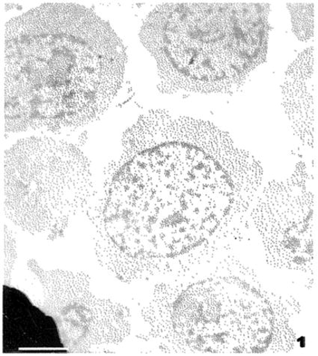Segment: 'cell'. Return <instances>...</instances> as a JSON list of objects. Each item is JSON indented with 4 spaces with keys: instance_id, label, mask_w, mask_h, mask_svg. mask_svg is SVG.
<instances>
[{
    "instance_id": "cell-1",
    "label": "cell",
    "mask_w": 318,
    "mask_h": 356,
    "mask_svg": "<svg viewBox=\"0 0 318 356\" xmlns=\"http://www.w3.org/2000/svg\"><path fill=\"white\" fill-rule=\"evenodd\" d=\"M262 180L261 163L215 124L149 111L85 211L96 258L126 284L188 274L242 241Z\"/></svg>"
},
{
    "instance_id": "cell-2",
    "label": "cell",
    "mask_w": 318,
    "mask_h": 356,
    "mask_svg": "<svg viewBox=\"0 0 318 356\" xmlns=\"http://www.w3.org/2000/svg\"><path fill=\"white\" fill-rule=\"evenodd\" d=\"M126 47L92 9L47 3L5 25L4 129L55 134L87 126L122 88Z\"/></svg>"
},
{
    "instance_id": "cell-3",
    "label": "cell",
    "mask_w": 318,
    "mask_h": 356,
    "mask_svg": "<svg viewBox=\"0 0 318 356\" xmlns=\"http://www.w3.org/2000/svg\"><path fill=\"white\" fill-rule=\"evenodd\" d=\"M271 6L167 2L144 19L140 38L156 60L162 93L231 94L267 58Z\"/></svg>"
},
{
    "instance_id": "cell-4",
    "label": "cell",
    "mask_w": 318,
    "mask_h": 356,
    "mask_svg": "<svg viewBox=\"0 0 318 356\" xmlns=\"http://www.w3.org/2000/svg\"><path fill=\"white\" fill-rule=\"evenodd\" d=\"M246 273L237 259L228 256L208 275L187 274L180 276L182 280L157 284L140 310L149 338L161 341L166 352H254L256 341H261L258 336L271 329L267 322H256L265 315L256 314L263 310L256 311Z\"/></svg>"
},
{
    "instance_id": "cell-5",
    "label": "cell",
    "mask_w": 318,
    "mask_h": 356,
    "mask_svg": "<svg viewBox=\"0 0 318 356\" xmlns=\"http://www.w3.org/2000/svg\"><path fill=\"white\" fill-rule=\"evenodd\" d=\"M1 184L5 216L25 232L49 240L63 237L97 194L85 154L47 137L22 139L5 152Z\"/></svg>"
},
{
    "instance_id": "cell-6",
    "label": "cell",
    "mask_w": 318,
    "mask_h": 356,
    "mask_svg": "<svg viewBox=\"0 0 318 356\" xmlns=\"http://www.w3.org/2000/svg\"><path fill=\"white\" fill-rule=\"evenodd\" d=\"M27 265L42 285V309L54 319L67 352L89 353L96 346L119 344L128 338L132 330L130 309L96 296L88 274L45 270L35 259Z\"/></svg>"
},
{
    "instance_id": "cell-7",
    "label": "cell",
    "mask_w": 318,
    "mask_h": 356,
    "mask_svg": "<svg viewBox=\"0 0 318 356\" xmlns=\"http://www.w3.org/2000/svg\"><path fill=\"white\" fill-rule=\"evenodd\" d=\"M303 161L290 178L271 181L256 199L251 218L275 266L305 270L313 264L315 197Z\"/></svg>"
},
{
    "instance_id": "cell-8",
    "label": "cell",
    "mask_w": 318,
    "mask_h": 356,
    "mask_svg": "<svg viewBox=\"0 0 318 356\" xmlns=\"http://www.w3.org/2000/svg\"><path fill=\"white\" fill-rule=\"evenodd\" d=\"M64 348L53 317L22 291L3 287V352Z\"/></svg>"
},
{
    "instance_id": "cell-9",
    "label": "cell",
    "mask_w": 318,
    "mask_h": 356,
    "mask_svg": "<svg viewBox=\"0 0 318 356\" xmlns=\"http://www.w3.org/2000/svg\"><path fill=\"white\" fill-rule=\"evenodd\" d=\"M314 47L288 67L282 85L283 106L296 136L305 145L317 144V70Z\"/></svg>"
},
{
    "instance_id": "cell-10",
    "label": "cell",
    "mask_w": 318,
    "mask_h": 356,
    "mask_svg": "<svg viewBox=\"0 0 318 356\" xmlns=\"http://www.w3.org/2000/svg\"><path fill=\"white\" fill-rule=\"evenodd\" d=\"M293 31L301 41L311 40L315 31V4L313 2H288Z\"/></svg>"
},
{
    "instance_id": "cell-11",
    "label": "cell",
    "mask_w": 318,
    "mask_h": 356,
    "mask_svg": "<svg viewBox=\"0 0 318 356\" xmlns=\"http://www.w3.org/2000/svg\"><path fill=\"white\" fill-rule=\"evenodd\" d=\"M17 259V244L12 231L6 225L1 227V277L3 285L10 286Z\"/></svg>"
}]
</instances>
